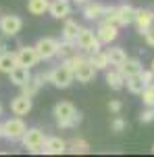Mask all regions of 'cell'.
<instances>
[{
    "instance_id": "33",
    "label": "cell",
    "mask_w": 154,
    "mask_h": 157,
    "mask_svg": "<svg viewBox=\"0 0 154 157\" xmlns=\"http://www.w3.org/2000/svg\"><path fill=\"white\" fill-rule=\"evenodd\" d=\"M79 124H81V113L75 111L71 117H69V121H67V128H75V126H79Z\"/></svg>"
},
{
    "instance_id": "21",
    "label": "cell",
    "mask_w": 154,
    "mask_h": 157,
    "mask_svg": "<svg viewBox=\"0 0 154 157\" xmlns=\"http://www.w3.org/2000/svg\"><path fill=\"white\" fill-rule=\"evenodd\" d=\"M119 69H121V73H123V75H125V80H127L129 75L142 73L144 67H142V61H140V59H129V57H127V59H125V63H123Z\"/></svg>"
},
{
    "instance_id": "38",
    "label": "cell",
    "mask_w": 154,
    "mask_h": 157,
    "mask_svg": "<svg viewBox=\"0 0 154 157\" xmlns=\"http://www.w3.org/2000/svg\"><path fill=\"white\" fill-rule=\"evenodd\" d=\"M73 2H77V4H85L88 0H73Z\"/></svg>"
},
{
    "instance_id": "34",
    "label": "cell",
    "mask_w": 154,
    "mask_h": 157,
    "mask_svg": "<svg viewBox=\"0 0 154 157\" xmlns=\"http://www.w3.org/2000/svg\"><path fill=\"white\" fill-rule=\"evenodd\" d=\"M142 78H144V82H146V86L154 84V71L152 69H142Z\"/></svg>"
},
{
    "instance_id": "29",
    "label": "cell",
    "mask_w": 154,
    "mask_h": 157,
    "mask_svg": "<svg viewBox=\"0 0 154 157\" xmlns=\"http://www.w3.org/2000/svg\"><path fill=\"white\" fill-rule=\"evenodd\" d=\"M85 59H88V57H83L81 52H73L71 57H67L65 61H60V63H65V65H67L71 71H75V69H77V67H79V65H81Z\"/></svg>"
},
{
    "instance_id": "11",
    "label": "cell",
    "mask_w": 154,
    "mask_h": 157,
    "mask_svg": "<svg viewBox=\"0 0 154 157\" xmlns=\"http://www.w3.org/2000/svg\"><path fill=\"white\" fill-rule=\"evenodd\" d=\"M44 140H46V134L44 130H40V128H27V132L23 134V138H21V143H23L25 149H29V151H34L38 147L44 145Z\"/></svg>"
},
{
    "instance_id": "26",
    "label": "cell",
    "mask_w": 154,
    "mask_h": 157,
    "mask_svg": "<svg viewBox=\"0 0 154 157\" xmlns=\"http://www.w3.org/2000/svg\"><path fill=\"white\" fill-rule=\"evenodd\" d=\"M79 29H81V25L77 23V21H73V19H65V25H63V38L75 42V38H77V34H79Z\"/></svg>"
},
{
    "instance_id": "27",
    "label": "cell",
    "mask_w": 154,
    "mask_h": 157,
    "mask_svg": "<svg viewBox=\"0 0 154 157\" xmlns=\"http://www.w3.org/2000/svg\"><path fill=\"white\" fill-rule=\"evenodd\" d=\"M67 151L73 153V155H83V153H90V145L83 138H73L71 143L67 145Z\"/></svg>"
},
{
    "instance_id": "5",
    "label": "cell",
    "mask_w": 154,
    "mask_h": 157,
    "mask_svg": "<svg viewBox=\"0 0 154 157\" xmlns=\"http://www.w3.org/2000/svg\"><path fill=\"white\" fill-rule=\"evenodd\" d=\"M23 29V19L19 15H2L0 17V32L4 38H15Z\"/></svg>"
},
{
    "instance_id": "24",
    "label": "cell",
    "mask_w": 154,
    "mask_h": 157,
    "mask_svg": "<svg viewBox=\"0 0 154 157\" xmlns=\"http://www.w3.org/2000/svg\"><path fill=\"white\" fill-rule=\"evenodd\" d=\"M125 86H127V90H129L131 94H140L144 88H146V82H144L142 73H135V75H129L125 80Z\"/></svg>"
},
{
    "instance_id": "28",
    "label": "cell",
    "mask_w": 154,
    "mask_h": 157,
    "mask_svg": "<svg viewBox=\"0 0 154 157\" xmlns=\"http://www.w3.org/2000/svg\"><path fill=\"white\" fill-rule=\"evenodd\" d=\"M48 4L50 0H27V11L31 15H44L48 13Z\"/></svg>"
},
{
    "instance_id": "2",
    "label": "cell",
    "mask_w": 154,
    "mask_h": 157,
    "mask_svg": "<svg viewBox=\"0 0 154 157\" xmlns=\"http://www.w3.org/2000/svg\"><path fill=\"white\" fill-rule=\"evenodd\" d=\"M40 78L44 80V84L50 82V84L54 86V88H59V90L69 88V86L73 84V80H75L73 71L65 65V63H60V65H56V67H52V69L46 71V73H40Z\"/></svg>"
},
{
    "instance_id": "23",
    "label": "cell",
    "mask_w": 154,
    "mask_h": 157,
    "mask_svg": "<svg viewBox=\"0 0 154 157\" xmlns=\"http://www.w3.org/2000/svg\"><path fill=\"white\" fill-rule=\"evenodd\" d=\"M17 65V55L11 50H2L0 52V73H9Z\"/></svg>"
},
{
    "instance_id": "3",
    "label": "cell",
    "mask_w": 154,
    "mask_h": 157,
    "mask_svg": "<svg viewBox=\"0 0 154 157\" xmlns=\"http://www.w3.org/2000/svg\"><path fill=\"white\" fill-rule=\"evenodd\" d=\"M75 44H77V48L81 50V52H88V55H92L96 50H102V42L98 40L94 29H88V27H81L79 29V34L75 38Z\"/></svg>"
},
{
    "instance_id": "1",
    "label": "cell",
    "mask_w": 154,
    "mask_h": 157,
    "mask_svg": "<svg viewBox=\"0 0 154 157\" xmlns=\"http://www.w3.org/2000/svg\"><path fill=\"white\" fill-rule=\"evenodd\" d=\"M133 17H135V9L129 2H123L121 6H104V13H102V21H110L119 27L133 23Z\"/></svg>"
},
{
    "instance_id": "36",
    "label": "cell",
    "mask_w": 154,
    "mask_h": 157,
    "mask_svg": "<svg viewBox=\"0 0 154 157\" xmlns=\"http://www.w3.org/2000/svg\"><path fill=\"white\" fill-rule=\"evenodd\" d=\"M144 38H146V44L154 48V25L150 27V29H148V32H146V34H144Z\"/></svg>"
},
{
    "instance_id": "6",
    "label": "cell",
    "mask_w": 154,
    "mask_h": 157,
    "mask_svg": "<svg viewBox=\"0 0 154 157\" xmlns=\"http://www.w3.org/2000/svg\"><path fill=\"white\" fill-rule=\"evenodd\" d=\"M34 46H36L38 55H40V61H48V59H52V57H56L59 40L56 38H50V36H44V38H40Z\"/></svg>"
},
{
    "instance_id": "9",
    "label": "cell",
    "mask_w": 154,
    "mask_h": 157,
    "mask_svg": "<svg viewBox=\"0 0 154 157\" xmlns=\"http://www.w3.org/2000/svg\"><path fill=\"white\" fill-rule=\"evenodd\" d=\"M96 36L102 44H113L119 38V25L110 23V21H100L98 29H96Z\"/></svg>"
},
{
    "instance_id": "13",
    "label": "cell",
    "mask_w": 154,
    "mask_h": 157,
    "mask_svg": "<svg viewBox=\"0 0 154 157\" xmlns=\"http://www.w3.org/2000/svg\"><path fill=\"white\" fill-rule=\"evenodd\" d=\"M31 107H34L31 97H25V94H17V97L11 101V111H13V115H19V117L27 115V113L31 111Z\"/></svg>"
},
{
    "instance_id": "30",
    "label": "cell",
    "mask_w": 154,
    "mask_h": 157,
    "mask_svg": "<svg viewBox=\"0 0 154 157\" xmlns=\"http://www.w3.org/2000/svg\"><path fill=\"white\" fill-rule=\"evenodd\" d=\"M140 97H142L144 107H154V84L146 86L142 92H140Z\"/></svg>"
},
{
    "instance_id": "12",
    "label": "cell",
    "mask_w": 154,
    "mask_h": 157,
    "mask_svg": "<svg viewBox=\"0 0 154 157\" xmlns=\"http://www.w3.org/2000/svg\"><path fill=\"white\" fill-rule=\"evenodd\" d=\"M96 73H98V69L90 63V59H85L81 65L73 71V75H75V80H77V82H81V84H90V82H94Z\"/></svg>"
},
{
    "instance_id": "35",
    "label": "cell",
    "mask_w": 154,
    "mask_h": 157,
    "mask_svg": "<svg viewBox=\"0 0 154 157\" xmlns=\"http://www.w3.org/2000/svg\"><path fill=\"white\" fill-rule=\"evenodd\" d=\"M121 109H123V103H121V101H110V103H108V111L115 113V115L121 113Z\"/></svg>"
},
{
    "instance_id": "43",
    "label": "cell",
    "mask_w": 154,
    "mask_h": 157,
    "mask_svg": "<svg viewBox=\"0 0 154 157\" xmlns=\"http://www.w3.org/2000/svg\"><path fill=\"white\" fill-rule=\"evenodd\" d=\"M152 153H154V147H152Z\"/></svg>"
},
{
    "instance_id": "19",
    "label": "cell",
    "mask_w": 154,
    "mask_h": 157,
    "mask_svg": "<svg viewBox=\"0 0 154 157\" xmlns=\"http://www.w3.org/2000/svg\"><path fill=\"white\" fill-rule=\"evenodd\" d=\"M42 86H44V80L40 78V75H31L29 80H27V84L21 86V94H25V97H36L38 92L42 90Z\"/></svg>"
},
{
    "instance_id": "14",
    "label": "cell",
    "mask_w": 154,
    "mask_h": 157,
    "mask_svg": "<svg viewBox=\"0 0 154 157\" xmlns=\"http://www.w3.org/2000/svg\"><path fill=\"white\" fill-rule=\"evenodd\" d=\"M48 13L54 19H67L71 15V4H69V0H52L48 4Z\"/></svg>"
},
{
    "instance_id": "15",
    "label": "cell",
    "mask_w": 154,
    "mask_h": 157,
    "mask_svg": "<svg viewBox=\"0 0 154 157\" xmlns=\"http://www.w3.org/2000/svg\"><path fill=\"white\" fill-rule=\"evenodd\" d=\"M67 151V143L60 136H46L44 140V153L46 155H60Z\"/></svg>"
},
{
    "instance_id": "37",
    "label": "cell",
    "mask_w": 154,
    "mask_h": 157,
    "mask_svg": "<svg viewBox=\"0 0 154 157\" xmlns=\"http://www.w3.org/2000/svg\"><path fill=\"white\" fill-rule=\"evenodd\" d=\"M2 50H6V44H4V42L0 40V52H2Z\"/></svg>"
},
{
    "instance_id": "7",
    "label": "cell",
    "mask_w": 154,
    "mask_h": 157,
    "mask_svg": "<svg viewBox=\"0 0 154 157\" xmlns=\"http://www.w3.org/2000/svg\"><path fill=\"white\" fill-rule=\"evenodd\" d=\"M133 25L138 27V32L144 36V34L154 25V9H135Z\"/></svg>"
},
{
    "instance_id": "31",
    "label": "cell",
    "mask_w": 154,
    "mask_h": 157,
    "mask_svg": "<svg viewBox=\"0 0 154 157\" xmlns=\"http://www.w3.org/2000/svg\"><path fill=\"white\" fill-rule=\"evenodd\" d=\"M110 128H113V132H123V130L127 128V121H125V120H123V117H121V115L117 113V117L113 120V124H110Z\"/></svg>"
},
{
    "instance_id": "18",
    "label": "cell",
    "mask_w": 154,
    "mask_h": 157,
    "mask_svg": "<svg viewBox=\"0 0 154 157\" xmlns=\"http://www.w3.org/2000/svg\"><path fill=\"white\" fill-rule=\"evenodd\" d=\"M106 84H108V88H113V90H121V88L125 86V75L121 73L119 67L106 69Z\"/></svg>"
},
{
    "instance_id": "17",
    "label": "cell",
    "mask_w": 154,
    "mask_h": 157,
    "mask_svg": "<svg viewBox=\"0 0 154 157\" xmlns=\"http://www.w3.org/2000/svg\"><path fill=\"white\" fill-rule=\"evenodd\" d=\"M102 13H104V4L94 2V0H88L83 4V17L88 21H96V19H102Z\"/></svg>"
},
{
    "instance_id": "42",
    "label": "cell",
    "mask_w": 154,
    "mask_h": 157,
    "mask_svg": "<svg viewBox=\"0 0 154 157\" xmlns=\"http://www.w3.org/2000/svg\"><path fill=\"white\" fill-rule=\"evenodd\" d=\"M0 113H2V105H0Z\"/></svg>"
},
{
    "instance_id": "10",
    "label": "cell",
    "mask_w": 154,
    "mask_h": 157,
    "mask_svg": "<svg viewBox=\"0 0 154 157\" xmlns=\"http://www.w3.org/2000/svg\"><path fill=\"white\" fill-rule=\"evenodd\" d=\"M15 55H17V63L29 67V69L36 67L38 63H40V55H38L36 46H19V50Z\"/></svg>"
},
{
    "instance_id": "20",
    "label": "cell",
    "mask_w": 154,
    "mask_h": 157,
    "mask_svg": "<svg viewBox=\"0 0 154 157\" xmlns=\"http://www.w3.org/2000/svg\"><path fill=\"white\" fill-rule=\"evenodd\" d=\"M90 63L94 65L98 71H106L108 67H110V61H108V55L104 52V50H96V52H92L90 57Z\"/></svg>"
},
{
    "instance_id": "40",
    "label": "cell",
    "mask_w": 154,
    "mask_h": 157,
    "mask_svg": "<svg viewBox=\"0 0 154 157\" xmlns=\"http://www.w3.org/2000/svg\"><path fill=\"white\" fill-rule=\"evenodd\" d=\"M150 69H152V71H154V61H152V67H150Z\"/></svg>"
},
{
    "instance_id": "25",
    "label": "cell",
    "mask_w": 154,
    "mask_h": 157,
    "mask_svg": "<svg viewBox=\"0 0 154 157\" xmlns=\"http://www.w3.org/2000/svg\"><path fill=\"white\" fill-rule=\"evenodd\" d=\"M106 55H108V61H110L113 67H121V65L125 63V59H127V52L121 48V46H113V48H108Z\"/></svg>"
},
{
    "instance_id": "41",
    "label": "cell",
    "mask_w": 154,
    "mask_h": 157,
    "mask_svg": "<svg viewBox=\"0 0 154 157\" xmlns=\"http://www.w3.org/2000/svg\"><path fill=\"white\" fill-rule=\"evenodd\" d=\"M121 2H129V0H121Z\"/></svg>"
},
{
    "instance_id": "4",
    "label": "cell",
    "mask_w": 154,
    "mask_h": 157,
    "mask_svg": "<svg viewBox=\"0 0 154 157\" xmlns=\"http://www.w3.org/2000/svg\"><path fill=\"white\" fill-rule=\"evenodd\" d=\"M25 132H27V126L19 115L2 124V138H6V140H21Z\"/></svg>"
},
{
    "instance_id": "32",
    "label": "cell",
    "mask_w": 154,
    "mask_h": 157,
    "mask_svg": "<svg viewBox=\"0 0 154 157\" xmlns=\"http://www.w3.org/2000/svg\"><path fill=\"white\" fill-rule=\"evenodd\" d=\"M140 121L142 124H150V121H154V107H146L142 111V115H140Z\"/></svg>"
},
{
    "instance_id": "8",
    "label": "cell",
    "mask_w": 154,
    "mask_h": 157,
    "mask_svg": "<svg viewBox=\"0 0 154 157\" xmlns=\"http://www.w3.org/2000/svg\"><path fill=\"white\" fill-rule=\"evenodd\" d=\"M75 111H77V109H75V105H73V103H69V101H60V103H56V105H54V117H56L59 128L69 130V128H67V121H69V117H71Z\"/></svg>"
},
{
    "instance_id": "39",
    "label": "cell",
    "mask_w": 154,
    "mask_h": 157,
    "mask_svg": "<svg viewBox=\"0 0 154 157\" xmlns=\"http://www.w3.org/2000/svg\"><path fill=\"white\" fill-rule=\"evenodd\" d=\"M0 138H2V124H0Z\"/></svg>"
},
{
    "instance_id": "16",
    "label": "cell",
    "mask_w": 154,
    "mask_h": 157,
    "mask_svg": "<svg viewBox=\"0 0 154 157\" xmlns=\"http://www.w3.org/2000/svg\"><path fill=\"white\" fill-rule=\"evenodd\" d=\"M9 78H11V84H15V86H21L23 84H27V80L31 78V73H29V67H25V65H15L11 71H9Z\"/></svg>"
},
{
    "instance_id": "22",
    "label": "cell",
    "mask_w": 154,
    "mask_h": 157,
    "mask_svg": "<svg viewBox=\"0 0 154 157\" xmlns=\"http://www.w3.org/2000/svg\"><path fill=\"white\" fill-rule=\"evenodd\" d=\"M73 52H77V44L73 42V40H59V50H56V57L60 61H65L67 57H71Z\"/></svg>"
}]
</instances>
